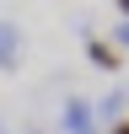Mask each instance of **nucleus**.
<instances>
[{"label":"nucleus","instance_id":"nucleus-6","mask_svg":"<svg viewBox=\"0 0 129 134\" xmlns=\"http://www.w3.org/2000/svg\"><path fill=\"white\" fill-rule=\"evenodd\" d=\"M102 134H129V118H124V124H113V129H102Z\"/></svg>","mask_w":129,"mask_h":134},{"label":"nucleus","instance_id":"nucleus-4","mask_svg":"<svg viewBox=\"0 0 129 134\" xmlns=\"http://www.w3.org/2000/svg\"><path fill=\"white\" fill-rule=\"evenodd\" d=\"M86 64L92 70H118V48L102 43V38H86Z\"/></svg>","mask_w":129,"mask_h":134},{"label":"nucleus","instance_id":"nucleus-2","mask_svg":"<svg viewBox=\"0 0 129 134\" xmlns=\"http://www.w3.org/2000/svg\"><path fill=\"white\" fill-rule=\"evenodd\" d=\"M124 107H129V91H124V86H113L108 97H97V129L124 124Z\"/></svg>","mask_w":129,"mask_h":134},{"label":"nucleus","instance_id":"nucleus-3","mask_svg":"<svg viewBox=\"0 0 129 134\" xmlns=\"http://www.w3.org/2000/svg\"><path fill=\"white\" fill-rule=\"evenodd\" d=\"M16 64H22V32L16 21L0 16V70H16Z\"/></svg>","mask_w":129,"mask_h":134},{"label":"nucleus","instance_id":"nucleus-7","mask_svg":"<svg viewBox=\"0 0 129 134\" xmlns=\"http://www.w3.org/2000/svg\"><path fill=\"white\" fill-rule=\"evenodd\" d=\"M118 11H124V21H129V0H118Z\"/></svg>","mask_w":129,"mask_h":134},{"label":"nucleus","instance_id":"nucleus-1","mask_svg":"<svg viewBox=\"0 0 129 134\" xmlns=\"http://www.w3.org/2000/svg\"><path fill=\"white\" fill-rule=\"evenodd\" d=\"M59 134H97V102H92V97H64Z\"/></svg>","mask_w":129,"mask_h":134},{"label":"nucleus","instance_id":"nucleus-5","mask_svg":"<svg viewBox=\"0 0 129 134\" xmlns=\"http://www.w3.org/2000/svg\"><path fill=\"white\" fill-rule=\"evenodd\" d=\"M113 48H129V21H118V32H113Z\"/></svg>","mask_w":129,"mask_h":134}]
</instances>
